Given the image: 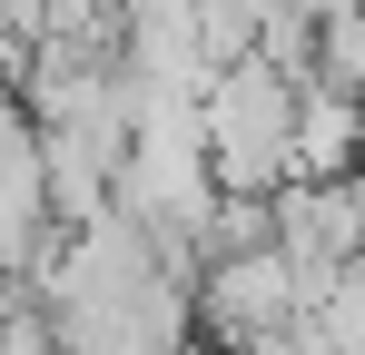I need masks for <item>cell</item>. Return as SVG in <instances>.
I'll return each mask as SVG.
<instances>
[{
  "instance_id": "8992f818",
  "label": "cell",
  "mask_w": 365,
  "mask_h": 355,
  "mask_svg": "<svg viewBox=\"0 0 365 355\" xmlns=\"http://www.w3.org/2000/svg\"><path fill=\"white\" fill-rule=\"evenodd\" d=\"M316 79H336V89L365 99V10H336V20H326V59H316Z\"/></svg>"
},
{
  "instance_id": "277c9868",
  "label": "cell",
  "mask_w": 365,
  "mask_h": 355,
  "mask_svg": "<svg viewBox=\"0 0 365 355\" xmlns=\"http://www.w3.org/2000/svg\"><path fill=\"white\" fill-rule=\"evenodd\" d=\"M277 247L306 257V267H356L365 257V168L356 178H297L277 187Z\"/></svg>"
},
{
  "instance_id": "3957f363",
  "label": "cell",
  "mask_w": 365,
  "mask_h": 355,
  "mask_svg": "<svg viewBox=\"0 0 365 355\" xmlns=\"http://www.w3.org/2000/svg\"><path fill=\"white\" fill-rule=\"evenodd\" d=\"M50 207H60L50 138H40L30 109H10V138H0V237H10V277H20V287H30L40 257H50Z\"/></svg>"
},
{
  "instance_id": "7a4b0ae2",
  "label": "cell",
  "mask_w": 365,
  "mask_h": 355,
  "mask_svg": "<svg viewBox=\"0 0 365 355\" xmlns=\"http://www.w3.org/2000/svg\"><path fill=\"white\" fill-rule=\"evenodd\" d=\"M326 287L336 277L306 267V257H287V247H227V257L197 267V326L217 346H237V355H287L316 326Z\"/></svg>"
},
{
  "instance_id": "5b68a950",
  "label": "cell",
  "mask_w": 365,
  "mask_h": 355,
  "mask_svg": "<svg viewBox=\"0 0 365 355\" xmlns=\"http://www.w3.org/2000/svg\"><path fill=\"white\" fill-rule=\"evenodd\" d=\"M365 168V99L336 79H306L297 109V178H356Z\"/></svg>"
},
{
  "instance_id": "6da1fadb",
  "label": "cell",
  "mask_w": 365,
  "mask_h": 355,
  "mask_svg": "<svg viewBox=\"0 0 365 355\" xmlns=\"http://www.w3.org/2000/svg\"><path fill=\"white\" fill-rule=\"evenodd\" d=\"M297 109H306V79H287L277 59H237L207 79V168L227 197L297 187Z\"/></svg>"
}]
</instances>
